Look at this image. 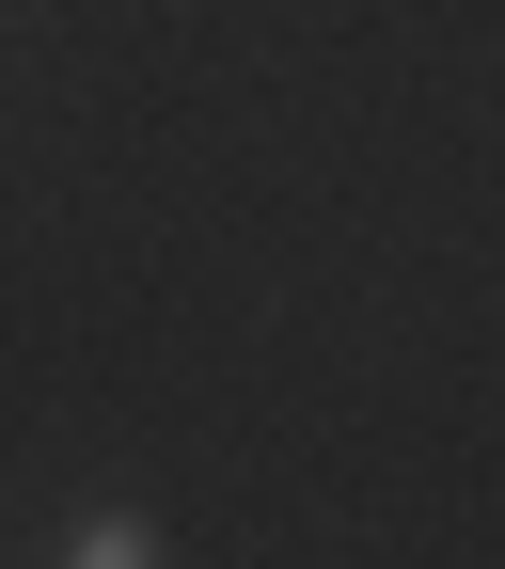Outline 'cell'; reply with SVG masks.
I'll use <instances>...</instances> for the list:
<instances>
[{"label": "cell", "mask_w": 505, "mask_h": 569, "mask_svg": "<svg viewBox=\"0 0 505 569\" xmlns=\"http://www.w3.org/2000/svg\"><path fill=\"white\" fill-rule=\"evenodd\" d=\"M63 569H174V538L142 522V507H95L80 538H63Z\"/></svg>", "instance_id": "1"}]
</instances>
